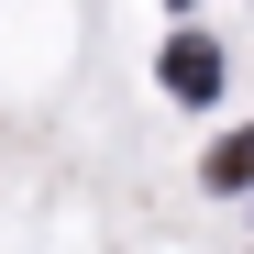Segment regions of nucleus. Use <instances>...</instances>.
Instances as JSON below:
<instances>
[{
    "label": "nucleus",
    "mask_w": 254,
    "mask_h": 254,
    "mask_svg": "<svg viewBox=\"0 0 254 254\" xmlns=\"http://www.w3.org/2000/svg\"><path fill=\"white\" fill-rule=\"evenodd\" d=\"M155 77H166V100L210 111V100H221V45H210V33H177V45L155 56Z\"/></svg>",
    "instance_id": "obj_1"
},
{
    "label": "nucleus",
    "mask_w": 254,
    "mask_h": 254,
    "mask_svg": "<svg viewBox=\"0 0 254 254\" xmlns=\"http://www.w3.org/2000/svg\"><path fill=\"white\" fill-rule=\"evenodd\" d=\"M199 177H210V188H254V133H232L221 155H210V166H199Z\"/></svg>",
    "instance_id": "obj_2"
}]
</instances>
